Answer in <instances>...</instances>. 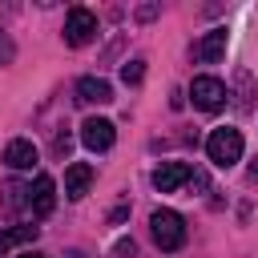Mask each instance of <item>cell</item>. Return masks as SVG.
Returning <instances> with one entry per match:
<instances>
[{
	"instance_id": "6da1fadb",
	"label": "cell",
	"mask_w": 258,
	"mask_h": 258,
	"mask_svg": "<svg viewBox=\"0 0 258 258\" xmlns=\"http://www.w3.org/2000/svg\"><path fill=\"white\" fill-rule=\"evenodd\" d=\"M242 133L238 129H230V125H222V129H214L210 137H206V157L218 165V169H230L238 157H242Z\"/></svg>"
},
{
	"instance_id": "7a4b0ae2",
	"label": "cell",
	"mask_w": 258,
	"mask_h": 258,
	"mask_svg": "<svg viewBox=\"0 0 258 258\" xmlns=\"http://www.w3.org/2000/svg\"><path fill=\"white\" fill-rule=\"evenodd\" d=\"M149 230H153V242L161 250H181L185 246V218L177 210H153L149 214Z\"/></svg>"
},
{
	"instance_id": "3957f363",
	"label": "cell",
	"mask_w": 258,
	"mask_h": 258,
	"mask_svg": "<svg viewBox=\"0 0 258 258\" xmlns=\"http://www.w3.org/2000/svg\"><path fill=\"white\" fill-rule=\"evenodd\" d=\"M226 85L218 81V77H194L189 81V101L202 109V113H218L222 105H226Z\"/></svg>"
},
{
	"instance_id": "277c9868",
	"label": "cell",
	"mask_w": 258,
	"mask_h": 258,
	"mask_svg": "<svg viewBox=\"0 0 258 258\" xmlns=\"http://www.w3.org/2000/svg\"><path fill=\"white\" fill-rule=\"evenodd\" d=\"M93 36H97V16H93L89 8H69V16H64V44L81 48V44H89Z\"/></svg>"
},
{
	"instance_id": "5b68a950",
	"label": "cell",
	"mask_w": 258,
	"mask_h": 258,
	"mask_svg": "<svg viewBox=\"0 0 258 258\" xmlns=\"http://www.w3.org/2000/svg\"><path fill=\"white\" fill-rule=\"evenodd\" d=\"M81 141H85V149L105 153V149H113L117 129H113V121H105V117H89V121L81 125Z\"/></svg>"
},
{
	"instance_id": "8992f818",
	"label": "cell",
	"mask_w": 258,
	"mask_h": 258,
	"mask_svg": "<svg viewBox=\"0 0 258 258\" xmlns=\"http://www.w3.org/2000/svg\"><path fill=\"white\" fill-rule=\"evenodd\" d=\"M194 177H198V173H194V165H185V161H165V165L153 169V185H157L161 194H173V189L189 185Z\"/></svg>"
},
{
	"instance_id": "52a82bcc",
	"label": "cell",
	"mask_w": 258,
	"mask_h": 258,
	"mask_svg": "<svg viewBox=\"0 0 258 258\" xmlns=\"http://www.w3.org/2000/svg\"><path fill=\"white\" fill-rule=\"evenodd\" d=\"M52 206H56V181H52L48 173H40V177L28 185V210H32V218H48Z\"/></svg>"
},
{
	"instance_id": "ba28073f",
	"label": "cell",
	"mask_w": 258,
	"mask_h": 258,
	"mask_svg": "<svg viewBox=\"0 0 258 258\" xmlns=\"http://www.w3.org/2000/svg\"><path fill=\"white\" fill-rule=\"evenodd\" d=\"M226 40H230V32H226V28H210V32L194 44V56H198L202 64H218V60L226 56Z\"/></svg>"
},
{
	"instance_id": "9c48e42d",
	"label": "cell",
	"mask_w": 258,
	"mask_h": 258,
	"mask_svg": "<svg viewBox=\"0 0 258 258\" xmlns=\"http://www.w3.org/2000/svg\"><path fill=\"white\" fill-rule=\"evenodd\" d=\"M36 161H40V153H36V145L28 137H16V141L4 145V165L8 169H32Z\"/></svg>"
},
{
	"instance_id": "30bf717a",
	"label": "cell",
	"mask_w": 258,
	"mask_h": 258,
	"mask_svg": "<svg viewBox=\"0 0 258 258\" xmlns=\"http://www.w3.org/2000/svg\"><path fill=\"white\" fill-rule=\"evenodd\" d=\"M77 101H85V105H109L113 101V85L105 77H81L77 81Z\"/></svg>"
},
{
	"instance_id": "8fae6325",
	"label": "cell",
	"mask_w": 258,
	"mask_h": 258,
	"mask_svg": "<svg viewBox=\"0 0 258 258\" xmlns=\"http://www.w3.org/2000/svg\"><path fill=\"white\" fill-rule=\"evenodd\" d=\"M89 185H93V165L73 161V165L64 169V194H69V198H85Z\"/></svg>"
},
{
	"instance_id": "7c38bea8",
	"label": "cell",
	"mask_w": 258,
	"mask_h": 258,
	"mask_svg": "<svg viewBox=\"0 0 258 258\" xmlns=\"http://www.w3.org/2000/svg\"><path fill=\"white\" fill-rule=\"evenodd\" d=\"M36 226H8V230H0V258H8L16 246H28V242H36Z\"/></svg>"
},
{
	"instance_id": "4fadbf2b",
	"label": "cell",
	"mask_w": 258,
	"mask_h": 258,
	"mask_svg": "<svg viewBox=\"0 0 258 258\" xmlns=\"http://www.w3.org/2000/svg\"><path fill=\"white\" fill-rule=\"evenodd\" d=\"M141 77H145V60H141V56L125 60V69H121V81H125V85H141Z\"/></svg>"
},
{
	"instance_id": "5bb4252c",
	"label": "cell",
	"mask_w": 258,
	"mask_h": 258,
	"mask_svg": "<svg viewBox=\"0 0 258 258\" xmlns=\"http://www.w3.org/2000/svg\"><path fill=\"white\" fill-rule=\"evenodd\" d=\"M12 52H16V48H12V40L0 32V64H8V60H12Z\"/></svg>"
},
{
	"instance_id": "9a60e30c",
	"label": "cell",
	"mask_w": 258,
	"mask_h": 258,
	"mask_svg": "<svg viewBox=\"0 0 258 258\" xmlns=\"http://www.w3.org/2000/svg\"><path fill=\"white\" fill-rule=\"evenodd\" d=\"M137 16H141V20H149V16H157V4H145V8H137Z\"/></svg>"
},
{
	"instance_id": "2e32d148",
	"label": "cell",
	"mask_w": 258,
	"mask_h": 258,
	"mask_svg": "<svg viewBox=\"0 0 258 258\" xmlns=\"http://www.w3.org/2000/svg\"><path fill=\"white\" fill-rule=\"evenodd\" d=\"M117 254L121 258H133V242H117Z\"/></svg>"
},
{
	"instance_id": "e0dca14e",
	"label": "cell",
	"mask_w": 258,
	"mask_h": 258,
	"mask_svg": "<svg viewBox=\"0 0 258 258\" xmlns=\"http://www.w3.org/2000/svg\"><path fill=\"white\" fill-rule=\"evenodd\" d=\"M250 173H254V177H258V157H254V165H250Z\"/></svg>"
},
{
	"instance_id": "ac0fdd59",
	"label": "cell",
	"mask_w": 258,
	"mask_h": 258,
	"mask_svg": "<svg viewBox=\"0 0 258 258\" xmlns=\"http://www.w3.org/2000/svg\"><path fill=\"white\" fill-rule=\"evenodd\" d=\"M20 258H48V254H20Z\"/></svg>"
}]
</instances>
